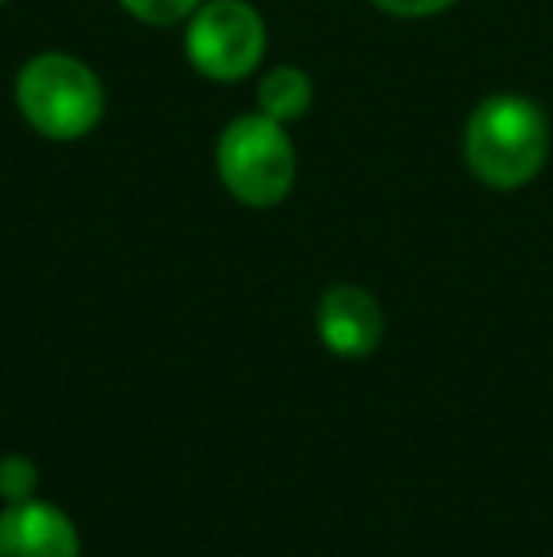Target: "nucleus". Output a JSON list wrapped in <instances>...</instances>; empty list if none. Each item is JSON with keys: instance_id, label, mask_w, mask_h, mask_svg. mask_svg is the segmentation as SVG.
I'll return each instance as SVG.
<instances>
[{"instance_id": "f257e3e1", "label": "nucleus", "mask_w": 553, "mask_h": 557, "mask_svg": "<svg viewBox=\"0 0 553 557\" xmlns=\"http://www.w3.org/2000/svg\"><path fill=\"white\" fill-rule=\"evenodd\" d=\"M553 125L546 107L527 91H489L463 122V163L478 186L519 194L546 171Z\"/></svg>"}, {"instance_id": "39448f33", "label": "nucleus", "mask_w": 553, "mask_h": 557, "mask_svg": "<svg viewBox=\"0 0 553 557\" xmlns=\"http://www.w3.org/2000/svg\"><path fill=\"white\" fill-rule=\"evenodd\" d=\"M315 334L330 357L368 360L387 337V311L364 285H326L315 304Z\"/></svg>"}, {"instance_id": "f03ea898", "label": "nucleus", "mask_w": 553, "mask_h": 557, "mask_svg": "<svg viewBox=\"0 0 553 557\" xmlns=\"http://www.w3.org/2000/svg\"><path fill=\"white\" fill-rule=\"evenodd\" d=\"M12 103L35 137L76 145L103 125L106 88L84 58L68 50H42L15 73Z\"/></svg>"}, {"instance_id": "0eeeda50", "label": "nucleus", "mask_w": 553, "mask_h": 557, "mask_svg": "<svg viewBox=\"0 0 553 557\" xmlns=\"http://www.w3.org/2000/svg\"><path fill=\"white\" fill-rule=\"evenodd\" d=\"M311 103H315V81H311L307 69L274 65L259 76V88H254V111L292 125L311 111Z\"/></svg>"}, {"instance_id": "1a4fd4ad", "label": "nucleus", "mask_w": 553, "mask_h": 557, "mask_svg": "<svg viewBox=\"0 0 553 557\" xmlns=\"http://www.w3.org/2000/svg\"><path fill=\"white\" fill-rule=\"evenodd\" d=\"M38 462L23 451L0 455V505H20V500L38 497Z\"/></svg>"}, {"instance_id": "9d476101", "label": "nucleus", "mask_w": 553, "mask_h": 557, "mask_svg": "<svg viewBox=\"0 0 553 557\" xmlns=\"http://www.w3.org/2000/svg\"><path fill=\"white\" fill-rule=\"evenodd\" d=\"M376 12L391 15V20H432V15L451 12L463 0H368Z\"/></svg>"}, {"instance_id": "9b49d317", "label": "nucleus", "mask_w": 553, "mask_h": 557, "mask_svg": "<svg viewBox=\"0 0 553 557\" xmlns=\"http://www.w3.org/2000/svg\"><path fill=\"white\" fill-rule=\"evenodd\" d=\"M4 4H12V0H0V8H4Z\"/></svg>"}, {"instance_id": "7ed1b4c3", "label": "nucleus", "mask_w": 553, "mask_h": 557, "mask_svg": "<svg viewBox=\"0 0 553 557\" xmlns=\"http://www.w3.org/2000/svg\"><path fill=\"white\" fill-rule=\"evenodd\" d=\"M216 178L224 194L243 209H277L292 198L300 178V152L285 122L247 111L236 114L216 137Z\"/></svg>"}, {"instance_id": "423d86ee", "label": "nucleus", "mask_w": 553, "mask_h": 557, "mask_svg": "<svg viewBox=\"0 0 553 557\" xmlns=\"http://www.w3.org/2000/svg\"><path fill=\"white\" fill-rule=\"evenodd\" d=\"M0 557H84L80 528L61 505L30 497L0 508Z\"/></svg>"}, {"instance_id": "20e7f679", "label": "nucleus", "mask_w": 553, "mask_h": 557, "mask_svg": "<svg viewBox=\"0 0 553 557\" xmlns=\"http://www.w3.org/2000/svg\"><path fill=\"white\" fill-rule=\"evenodd\" d=\"M183 53L201 81L239 84L266 65L269 23L251 0H205L183 23Z\"/></svg>"}, {"instance_id": "6e6552de", "label": "nucleus", "mask_w": 553, "mask_h": 557, "mask_svg": "<svg viewBox=\"0 0 553 557\" xmlns=\"http://www.w3.org/2000/svg\"><path fill=\"white\" fill-rule=\"evenodd\" d=\"M201 4H205V0H118V8L129 20L144 23V27H155V30L183 27Z\"/></svg>"}]
</instances>
